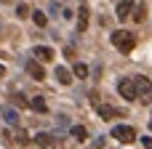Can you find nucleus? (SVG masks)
Segmentation results:
<instances>
[{
  "mask_svg": "<svg viewBox=\"0 0 152 149\" xmlns=\"http://www.w3.org/2000/svg\"><path fill=\"white\" fill-rule=\"evenodd\" d=\"M112 45H115L120 53H131L134 45H136V37H134V32L118 29V32H112Z\"/></svg>",
  "mask_w": 152,
  "mask_h": 149,
  "instance_id": "nucleus-1",
  "label": "nucleus"
},
{
  "mask_svg": "<svg viewBox=\"0 0 152 149\" xmlns=\"http://www.w3.org/2000/svg\"><path fill=\"white\" fill-rule=\"evenodd\" d=\"M134 83H136V99H142L144 104H152V83L144 75H136Z\"/></svg>",
  "mask_w": 152,
  "mask_h": 149,
  "instance_id": "nucleus-2",
  "label": "nucleus"
},
{
  "mask_svg": "<svg viewBox=\"0 0 152 149\" xmlns=\"http://www.w3.org/2000/svg\"><path fill=\"white\" fill-rule=\"evenodd\" d=\"M112 139H118L120 144H131V141H136V131L131 125H115L112 128Z\"/></svg>",
  "mask_w": 152,
  "mask_h": 149,
  "instance_id": "nucleus-3",
  "label": "nucleus"
},
{
  "mask_svg": "<svg viewBox=\"0 0 152 149\" xmlns=\"http://www.w3.org/2000/svg\"><path fill=\"white\" fill-rule=\"evenodd\" d=\"M118 93H120L126 101H134V99H136V83H134V77H123V80L118 83Z\"/></svg>",
  "mask_w": 152,
  "mask_h": 149,
  "instance_id": "nucleus-4",
  "label": "nucleus"
},
{
  "mask_svg": "<svg viewBox=\"0 0 152 149\" xmlns=\"http://www.w3.org/2000/svg\"><path fill=\"white\" fill-rule=\"evenodd\" d=\"M24 69H27V75H29L32 80H43V77H45L43 61H37V59H27V61H24Z\"/></svg>",
  "mask_w": 152,
  "mask_h": 149,
  "instance_id": "nucleus-5",
  "label": "nucleus"
},
{
  "mask_svg": "<svg viewBox=\"0 0 152 149\" xmlns=\"http://www.w3.org/2000/svg\"><path fill=\"white\" fill-rule=\"evenodd\" d=\"M32 53L37 61H53V48H48V45H37V48H32Z\"/></svg>",
  "mask_w": 152,
  "mask_h": 149,
  "instance_id": "nucleus-6",
  "label": "nucleus"
},
{
  "mask_svg": "<svg viewBox=\"0 0 152 149\" xmlns=\"http://www.w3.org/2000/svg\"><path fill=\"white\" fill-rule=\"evenodd\" d=\"M35 144H37V147H43V149H48V147H59V141H56L51 133H45V131L35 136Z\"/></svg>",
  "mask_w": 152,
  "mask_h": 149,
  "instance_id": "nucleus-7",
  "label": "nucleus"
},
{
  "mask_svg": "<svg viewBox=\"0 0 152 149\" xmlns=\"http://www.w3.org/2000/svg\"><path fill=\"white\" fill-rule=\"evenodd\" d=\"M96 112H99V117H102V120H112V117H118V115H120V112H118L115 107H110V104H99V107H96Z\"/></svg>",
  "mask_w": 152,
  "mask_h": 149,
  "instance_id": "nucleus-8",
  "label": "nucleus"
},
{
  "mask_svg": "<svg viewBox=\"0 0 152 149\" xmlns=\"http://www.w3.org/2000/svg\"><path fill=\"white\" fill-rule=\"evenodd\" d=\"M0 115H3V120H5L8 125H19V112H16L13 107H3Z\"/></svg>",
  "mask_w": 152,
  "mask_h": 149,
  "instance_id": "nucleus-9",
  "label": "nucleus"
},
{
  "mask_svg": "<svg viewBox=\"0 0 152 149\" xmlns=\"http://www.w3.org/2000/svg\"><path fill=\"white\" fill-rule=\"evenodd\" d=\"M131 8H134V3H131V0H123V3L118 5V19H120V21H126V19L131 16Z\"/></svg>",
  "mask_w": 152,
  "mask_h": 149,
  "instance_id": "nucleus-10",
  "label": "nucleus"
},
{
  "mask_svg": "<svg viewBox=\"0 0 152 149\" xmlns=\"http://www.w3.org/2000/svg\"><path fill=\"white\" fill-rule=\"evenodd\" d=\"M29 107H32L35 112H40V115H43V112H48V104H45V99H43V96H32V99H29Z\"/></svg>",
  "mask_w": 152,
  "mask_h": 149,
  "instance_id": "nucleus-11",
  "label": "nucleus"
},
{
  "mask_svg": "<svg viewBox=\"0 0 152 149\" xmlns=\"http://www.w3.org/2000/svg\"><path fill=\"white\" fill-rule=\"evenodd\" d=\"M56 80H59L61 85H69V83H72V75H69V69H67V67H56Z\"/></svg>",
  "mask_w": 152,
  "mask_h": 149,
  "instance_id": "nucleus-12",
  "label": "nucleus"
},
{
  "mask_svg": "<svg viewBox=\"0 0 152 149\" xmlns=\"http://www.w3.org/2000/svg\"><path fill=\"white\" fill-rule=\"evenodd\" d=\"M77 29H80V32L88 29V8H86V5H83L80 13H77Z\"/></svg>",
  "mask_w": 152,
  "mask_h": 149,
  "instance_id": "nucleus-13",
  "label": "nucleus"
},
{
  "mask_svg": "<svg viewBox=\"0 0 152 149\" xmlns=\"http://www.w3.org/2000/svg\"><path fill=\"white\" fill-rule=\"evenodd\" d=\"M69 133H72V139H77V141H86V139H88V131H86L83 125H72Z\"/></svg>",
  "mask_w": 152,
  "mask_h": 149,
  "instance_id": "nucleus-14",
  "label": "nucleus"
},
{
  "mask_svg": "<svg viewBox=\"0 0 152 149\" xmlns=\"http://www.w3.org/2000/svg\"><path fill=\"white\" fill-rule=\"evenodd\" d=\"M32 21H35L37 27H45V24H48V16H45L43 11H35V13H32Z\"/></svg>",
  "mask_w": 152,
  "mask_h": 149,
  "instance_id": "nucleus-15",
  "label": "nucleus"
},
{
  "mask_svg": "<svg viewBox=\"0 0 152 149\" xmlns=\"http://www.w3.org/2000/svg\"><path fill=\"white\" fill-rule=\"evenodd\" d=\"M11 101H13V104H16L19 109H21V107H29V101H27V99H24L21 93H13V96H11Z\"/></svg>",
  "mask_w": 152,
  "mask_h": 149,
  "instance_id": "nucleus-16",
  "label": "nucleus"
},
{
  "mask_svg": "<svg viewBox=\"0 0 152 149\" xmlns=\"http://www.w3.org/2000/svg\"><path fill=\"white\" fill-rule=\"evenodd\" d=\"M16 144H19V147H27V144H29V136H27L21 128L16 131Z\"/></svg>",
  "mask_w": 152,
  "mask_h": 149,
  "instance_id": "nucleus-17",
  "label": "nucleus"
},
{
  "mask_svg": "<svg viewBox=\"0 0 152 149\" xmlns=\"http://www.w3.org/2000/svg\"><path fill=\"white\" fill-rule=\"evenodd\" d=\"M75 77H80V80L88 77V67L86 64H75Z\"/></svg>",
  "mask_w": 152,
  "mask_h": 149,
  "instance_id": "nucleus-18",
  "label": "nucleus"
},
{
  "mask_svg": "<svg viewBox=\"0 0 152 149\" xmlns=\"http://www.w3.org/2000/svg\"><path fill=\"white\" fill-rule=\"evenodd\" d=\"M144 11H147V8H144V3H139V5H136V13H134V19H136V21H144V16H147Z\"/></svg>",
  "mask_w": 152,
  "mask_h": 149,
  "instance_id": "nucleus-19",
  "label": "nucleus"
},
{
  "mask_svg": "<svg viewBox=\"0 0 152 149\" xmlns=\"http://www.w3.org/2000/svg\"><path fill=\"white\" fill-rule=\"evenodd\" d=\"M16 16H19V19H27V16H29V8H27L24 3H21V5H16Z\"/></svg>",
  "mask_w": 152,
  "mask_h": 149,
  "instance_id": "nucleus-20",
  "label": "nucleus"
},
{
  "mask_svg": "<svg viewBox=\"0 0 152 149\" xmlns=\"http://www.w3.org/2000/svg\"><path fill=\"white\" fill-rule=\"evenodd\" d=\"M56 125H59V128H64V125H67V117H64V115H59V117H56Z\"/></svg>",
  "mask_w": 152,
  "mask_h": 149,
  "instance_id": "nucleus-21",
  "label": "nucleus"
},
{
  "mask_svg": "<svg viewBox=\"0 0 152 149\" xmlns=\"http://www.w3.org/2000/svg\"><path fill=\"white\" fill-rule=\"evenodd\" d=\"M142 141H144V149H152V139H150V136H147V139H142Z\"/></svg>",
  "mask_w": 152,
  "mask_h": 149,
  "instance_id": "nucleus-22",
  "label": "nucleus"
},
{
  "mask_svg": "<svg viewBox=\"0 0 152 149\" xmlns=\"http://www.w3.org/2000/svg\"><path fill=\"white\" fill-rule=\"evenodd\" d=\"M3 75H5V67H3V64H0V77H3Z\"/></svg>",
  "mask_w": 152,
  "mask_h": 149,
  "instance_id": "nucleus-23",
  "label": "nucleus"
},
{
  "mask_svg": "<svg viewBox=\"0 0 152 149\" xmlns=\"http://www.w3.org/2000/svg\"><path fill=\"white\" fill-rule=\"evenodd\" d=\"M150 131H152V115H150Z\"/></svg>",
  "mask_w": 152,
  "mask_h": 149,
  "instance_id": "nucleus-24",
  "label": "nucleus"
}]
</instances>
